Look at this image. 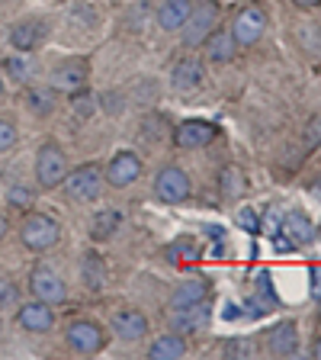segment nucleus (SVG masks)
<instances>
[{"instance_id":"nucleus-10","label":"nucleus","mask_w":321,"mask_h":360,"mask_svg":"<svg viewBox=\"0 0 321 360\" xmlns=\"http://www.w3.org/2000/svg\"><path fill=\"white\" fill-rule=\"evenodd\" d=\"M280 235L289 241V248H302L318 238V229L312 225V219H308L306 212H289V216H283V222H280Z\"/></svg>"},{"instance_id":"nucleus-22","label":"nucleus","mask_w":321,"mask_h":360,"mask_svg":"<svg viewBox=\"0 0 321 360\" xmlns=\"http://www.w3.org/2000/svg\"><path fill=\"white\" fill-rule=\"evenodd\" d=\"M187 354V341L180 335H161L151 345V351H148V357L151 360H177V357H183Z\"/></svg>"},{"instance_id":"nucleus-19","label":"nucleus","mask_w":321,"mask_h":360,"mask_svg":"<svg viewBox=\"0 0 321 360\" xmlns=\"http://www.w3.org/2000/svg\"><path fill=\"white\" fill-rule=\"evenodd\" d=\"M206 292H209V286H206L202 277L183 280V283H177V290L171 292V309H187V306H193V302H202Z\"/></svg>"},{"instance_id":"nucleus-42","label":"nucleus","mask_w":321,"mask_h":360,"mask_svg":"<svg viewBox=\"0 0 321 360\" xmlns=\"http://www.w3.org/2000/svg\"><path fill=\"white\" fill-rule=\"evenodd\" d=\"M312 354H315V357H318V360H321V341H318V345H315V347H312Z\"/></svg>"},{"instance_id":"nucleus-21","label":"nucleus","mask_w":321,"mask_h":360,"mask_svg":"<svg viewBox=\"0 0 321 360\" xmlns=\"http://www.w3.org/2000/svg\"><path fill=\"white\" fill-rule=\"evenodd\" d=\"M206 55H209V61H216V65H225V61H232L235 55V39L232 32H209V39H206Z\"/></svg>"},{"instance_id":"nucleus-28","label":"nucleus","mask_w":321,"mask_h":360,"mask_svg":"<svg viewBox=\"0 0 321 360\" xmlns=\"http://www.w3.org/2000/svg\"><path fill=\"white\" fill-rule=\"evenodd\" d=\"M30 110L39 112V116H48V112L55 110V97H52V90H30Z\"/></svg>"},{"instance_id":"nucleus-41","label":"nucleus","mask_w":321,"mask_h":360,"mask_svg":"<svg viewBox=\"0 0 321 360\" xmlns=\"http://www.w3.org/2000/svg\"><path fill=\"white\" fill-rule=\"evenodd\" d=\"M296 4H302V7H315L318 0H296Z\"/></svg>"},{"instance_id":"nucleus-39","label":"nucleus","mask_w":321,"mask_h":360,"mask_svg":"<svg viewBox=\"0 0 321 360\" xmlns=\"http://www.w3.org/2000/svg\"><path fill=\"white\" fill-rule=\"evenodd\" d=\"M267 302H263V300H251V302H247V315H263V312H267Z\"/></svg>"},{"instance_id":"nucleus-5","label":"nucleus","mask_w":321,"mask_h":360,"mask_svg":"<svg viewBox=\"0 0 321 360\" xmlns=\"http://www.w3.org/2000/svg\"><path fill=\"white\" fill-rule=\"evenodd\" d=\"M138 177H142V158L135 155V151H119V155L106 165V174H103V180L116 190L135 184Z\"/></svg>"},{"instance_id":"nucleus-2","label":"nucleus","mask_w":321,"mask_h":360,"mask_svg":"<svg viewBox=\"0 0 321 360\" xmlns=\"http://www.w3.org/2000/svg\"><path fill=\"white\" fill-rule=\"evenodd\" d=\"M65 193L74 202H93L103 193V171L97 165H81L71 174H65Z\"/></svg>"},{"instance_id":"nucleus-24","label":"nucleus","mask_w":321,"mask_h":360,"mask_svg":"<svg viewBox=\"0 0 321 360\" xmlns=\"http://www.w3.org/2000/svg\"><path fill=\"white\" fill-rule=\"evenodd\" d=\"M199 255H202V248H199V241H196L193 235H183V238H177V241L167 245V261L171 264H190V261H196Z\"/></svg>"},{"instance_id":"nucleus-31","label":"nucleus","mask_w":321,"mask_h":360,"mask_svg":"<svg viewBox=\"0 0 321 360\" xmlns=\"http://www.w3.org/2000/svg\"><path fill=\"white\" fill-rule=\"evenodd\" d=\"M13 142H16V129H13V122L0 120V151H7Z\"/></svg>"},{"instance_id":"nucleus-13","label":"nucleus","mask_w":321,"mask_h":360,"mask_svg":"<svg viewBox=\"0 0 321 360\" xmlns=\"http://www.w3.org/2000/svg\"><path fill=\"white\" fill-rule=\"evenodd\" d=\"M112 331L122 341H142L148 335V319L138 309H119V312L112 315Z\"/></svg>"},{"instance_id":"nucleus-27","label":"nucleus","mask_w":321,"mask_h":360,"mask_svg":"<svg viewBox=\"0 0 321 360\" xmlns=\"http://www.w3.org/2000/svg\"><path fill=\"white\" fill-rule=\"evenodd\" d=\"M84 283H87V290H100V286L106 283V270H103L100 255H87V257H84Z\"/></svg>"},{"instance_id":"nucleus-7","label":"nucleus","mask_w":321,"mask_h":360,"mask_svg":"<svg viewBox=\"0 0 321 360\" xmlns=\"http://www.w3.org/2000/svg\"><path fill=\"white\" fill-rule=\"evenodd\" d=\"M155 196L161 202H183L190 196V177L180 167H164L155 180Z\"/></svg>"},{"instance_id":"nucleus-9","label":"nucleus","mask_w":321,"mask_h":360,"mask_svg":"<svg viewBox=\"0 0 321 360\" xmlns=\"http://www.w3.org/2000/svg\"><path fill=\"white\" fill-rule=\"evenodd\" d=\"M106 335L97 322H71L67 325V345L77 354H97L103 347Z\"/></svg>"},{"instance_id":"nucleus-44","label":"nucleus","mask_w":321,"mask_h":360,"mask_svg":"<svg viewBox=\"0 0 321 360\" xmlns=\"http://www.w3.org/2000/svg\"><path fill=\"white\" fill-rule=\"evenodd\" d=\"M0 4H4V0H0Z\"/></svg>"},{"instance_id":"nucleus-36","label":"nucleus","mask_w":321,"mask_h":360,"mask_svg":"<svg viewBox=\"0 0 321 360\" xmlns=\"http://www.w3.org/2000/svg\"><path fill=\"white\" fill-rule=\"evenodd\" d=\"M273 280H270V270H261V274H257V290L263 292V296H273Z\"/></svg>"},{"instance_id":"nucleus-11","label":"nucleus","mask_w":321,"mask_h":360,"mask_svg":"<svg viewBox=\"0 0 321 360\" xmlns=\"http://www.w3.org/2000/svg\"><path fill=\"white\" fill-rule=\"evenodd\" d=\"M87 77H90L87 61H84V58H67L65 65H58L52 71V87L74 94V90H81L84 84H87Z\"/></svg>"},{"instance_id":"nucleus-34","label":"nucleus","mask_w":321,"mask_h":360,"mask_svg":"<svg viewBox=\"0 0 321 360\" xmlns=\"http://www.w3.org/2000/svg\"><path fill=\"white\" fill-rule=\"evenodd\" d=\"M238 225H241V229H247V232H261V222H257V216L247 210V206L238 212Z\"/></svg>"},{"instance_id":"nucleus-1","label":"nucleus","mask_w":321,"mask_h":360,"mask_svg":"<svg viewBox=\"0 0 321 360\" xmlns=\"http://www.w3.org/2000/svg\"><path fill=\"white\" fill-rule=\"evenodd\" d=\"M20 238L30 251H48V248L58 245L61 225L55 222L52 216H45V212H32V216H26V222L20 225Z\"/></svg>"},{"instance_id":"nucleus-32","label":"nucleus","mask_w":321,"mask_h":360,"mask_svg":"<svg viewBox=\"0 0 321 360\" xmlns=\"http://www.w3.org/2000/svg\"><path fill=\"white\" fill-rule=\"evenodd\" d=\"M321 145V120H312L306 129V148H318Z\"/></svg>"},{"instance_id":"nucleus-38","label":"nucleus","mask_w":321,"mask_h":360,"mask_svg":"<svg viewBox=\"0 0 321 360\" xmlns=\"http://www.w3.org/2000/svg\"><path fill=\"white\" fill-rule=\"evenodd\" d=\"M280 222H283V219L277 216V210H270L267 212V235H277L280 232Z\"/></svg>"},{"instance_id":"nucleus-20","label":"nucleus","mask_w":321,"mask_h":360,"mask_svg":"<svg viewBox=\"0 0 321 360\" xmlns=\"http://www.w3.org/2000/svg\"><path fill=\"white\" fill-rule=\"evenodd\" d=\"M42 32H45L42 22L26 20V22H20V26H13V30H10V45H13L16 52H30V49H36V45H39Z\"/></svg>"},{"instance_id":"nucleus-29","label":"nucleus","mask_w":321,"mask_h":360,"mask_svg":"<svg viewBox=\"0 0 321 360\" xmlns=\"http://www.w3.org/2000/svg\"><path fill=\"white\" fill-rule=\"evenodd\" d=\"M225 354H228V357H247V354H254V345H251L247 338H235V341L225 345Z\"/></svg>"},{"instance_id":"nucleus-15","label":"nucleus","mask_w":321,"mask_h":360,"mask_svg":"<svg viewBox=\"0 0 321 360\" xmlns=\"http://www.w3.org/2000/svg\"><path fill=\"white\" fill-rule=\"evenodd\" d=\"M209 306H206V300L202 302H193V306H187V309H173V315H171V325L177 331H183V335H190V331H199V328H206L209 325Z\"/></svg>"},{"instance_id":"nucleus-12","label":"nucleus","mask_w":321,"mask_h":360,"mask_svg":"<svg viewBox=\"0 0 321 360\" xmlns=\"http://www.w3.org/2000/svg\"><path fill=\"white\" fill-rule=\"evenodd\" d=\"M212 139H216V126L206 120H190V122H183V126H177V132H173V142H177L180 148H202V145H209Z\"/></svg>"},{"instance_id":"nucleus-37","label":"nucleus","mask_w":321,"mask_h":360,"mask_svg":"<svg viewBox=\"0 0 321 360\" xmlns=\"http://www.w3.org/2000/svg\"><path fill=\"white\" fill-rule=\"evenodd\" d=\"M308 277H312V296L321 300V267H312L308 270Z\"/></svg>"},{"instance_id":"nucleus-40","label":"nucleus","mask_w":321,"mask_h":360,"mask_svg":"<svg viewBox=\"0 0 321 360\" xmlns=\"http://www.w3.org/2000/svg\"><path fill=\"white\" fill-rule=\"evenodd\" d=\"M7 232H10V225H7V219L0 216V238H4V235H7Z\"/></svg>"},{"instance_id":"nucleus-23","label":"nucleus","mask_w":321,"mask_h":360,"mask_svg":"<svg viewBox=\"0 0 321 360\" xmlns=\"http://www.w3.org/2000/svg\"><path fill=\"white\" fill-rule=\"evenodd\" d=\"M122 225V212L119 210H100L97 216L90 219V235L97 241H106V238H112V232Z\"/></svg>"},{"instance_id":"nucleus-17","label":"nucleus","mask_w":321,"mask_h":360,"mask_svg":"<svg viewBox=\"0 0 321 360\" xmlns=\"http://www.w3.org/2000/svg\"><path fill=\"white\" fill-rule=\"evenodd\" d=\"M267 347L273 354H296L299 347V328L296 322H280L267 331Z\"/></svg>"},{"instance_id":"nucleus-16","label":"nucleus","mask_w":321,"mask_h":360,"mask_svg":"<svg viewBox=\"0 0 321 360\" xmlns=\"http://www.w3.org/2000/svg\"><path fill=\"white\" fill-rule=\"evenodd\" d=\"M202 65L196 58H183V61H177L173 65V71H171V84H173V90H180V94H190V90H196L202 84Z\"/></svg>"},{"instance_id":"nucleus-3","label":"nucleus","mask_w":321,"mask_h":360,"mask_svg":"<svg viewBox=\"0 0 321 360\" xmlns=\"http://www.w3.org/2000/svg\"><path fill=\"white\" fill-rule=\"evenodd\" d=\"M216 22H218V7L212 4V0L196 4V7L190 10V16L183 20V26H180V32H183V45H187V49L202 45L206 39H209V32L216 30Z\"/></svg>"},{"instance_id":"nucleus-33","label":"nucleus","mask_w":321,"mask_h":360,"mask_svg":"<svg viewBox=\"0 0 321 360\" xmlns=\"http://www.w3.org/2000/svg\"><path fill=\"white\" fill-rule=\"evenodd\" d=\"M7 200L13 202V206H20V210H26V206L32 202V193H30V190H22V187H13L7 193Z\"/></svg>"},{"instance_id":"nucleus-14","label":"nucleus","mask_w":321,"mask_h":360,"mask_svg":"<svg viewBox=\"0 0 321 360\" xmlns=\"http://www.w3.org/2000/svg\"><path fill=\"white\" fill-rule=\"evenodd\" d=\"M20 325L26 331H32V335H45V331H52V325H55V312L48 309V302H42V300L26 302V306H20Z\"/></svg>"},{"instance_id":"nucleus-26","label":"nucleus","mask_w":321,"mask_h":360,"mask_svg":"<svg viewBox=\"0 0 321 360\" xmlns=\"http://www.w3.org/2000/svg\"><path fill=\"white\" fill-rule=\"evenodd\" d=\"M4 68H7L10 77L20 84H30L32 77H36V61L26 58V55H10V58L4 61Z\"/></svg>"},{"instance_id":"nucleus-18","label":"nucleus","mask_w":321,"mask_h":360,"mask_svg":"<svg viewBox=\"0 0 321 360\" xmlns=\"http://www.w3.org/2000/svg\"><path fill=\"white\" fill-rule=\"evenodd\" d=\"M193 10V0H164L161 10H157V22H161V30L164 32H177L183 26V20L190 16Z\"/></svg>"},{"instance_id":"nucleus-8","label":"nucleus","mask_w":321,"mask_h":360,"mask_svg":"<svg viewBox=\"0 0 321 360\" xmlns=\"http://www.w3.org/2000/svg\"><path fill=\"white\" fill-rule=\"evenodd\" d=\"M263 30H267V16H263V10L244 7L238 16H235L232 39H235V45H254L257 39L263 36Z\"/></svg>"},{"instance_id":"nucleus-4","label":"nucleus","mask_w":321,"mask_h":360,"mask_svg":"<svg viewBox=\"0 0 321 360\" xmlns=\"http://www.w3.org/2000/svg\"><path fill=\"white\" fill-rule=\"evenodd\" d=\"M65 174H67L65 151H61L58 145H42L39 155H36V180L45 190H52L65 180Z\"/></svg>"},{"instance_id":"nucleus-6","label":"nucleus","mask_w":321,"mask_h":360,"mask_svg":"<svg viewBox=\"0 0 321 360\" xmlns=\"http://www.w3.org/2000/svg\"><path fill=\"white\" fill-rule=\"evenodd\" d=\"M30 290L36 292V300L48 302V306H58V302L67 300V286L65 280L55 274V270L48 267H36L32 270V277H30Z\"/></svg>"},{"instance_id":"nucleus-30","label":"nucleus","mask_w":321,"mask_h":360,"mask_svg":"<svg viewBox=\"0 0 321 360\" xmlns=\"http://www.w3.org/2000/svg\"><path fill=\"white\" fill-rule=\"evenodd\" d=\"M16 300H20V290L10 280H0V309H10Z\"/></svg>"},{"instance_id":"nucleus-43","label":"nucleus","mask_w":321,"mask_h":360,"mask_svg":"<svg viewBox=\"0 0 321 360\" xmlns=\"http://www.w3.org/2000/svg\"><path fill=\"white\" fill-rule=\"evenodd\" d=\"M0 97H4V81H0Z\"/></svg>"},{"instance_id":"nucleus-25","label":"nucleus","mask_w":321,"mask_h":360,"mask_svg":"<svg viewBox=\"0 0 321 360\" xmlns=\"http://www.w3.org/2000/svg\"><path fill=\"white\" fill-rule=\"evenodd\" d=\"M218 190H222V196H228V200L241 196L244 193V174L232 165L222 167V171H218Z\"/></svg>"},{"instance_id":"nucleus-35","label":"nucleus","mask_w":321,"mask_h":360,"mask_svg":"<svg viewBox=\"0 0 321 360\" xmlns=\"http://www.w3.org/2000/svg\"><path fill=\"white\" fill-rule=\"evenodd\" d=\"M74 110L81 112V116L93 112V97H87V94H77V90H74Z\"/></svg>"}]
</instances>
